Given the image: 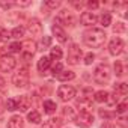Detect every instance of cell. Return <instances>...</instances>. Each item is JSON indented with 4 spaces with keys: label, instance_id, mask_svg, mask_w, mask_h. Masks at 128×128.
Wrapping results in <instances>:
<instances>
[{
    "label": "cell",
    "instance_id": "obj_1",
    "mask_svg": "<svg viewBox=\"0 0 128 128\" xmlns=\"http://www.w3.org/2000/svg\"><path fill=\"white\" fill-rule=\"evenodd\" d=\"M106 32L102 29H96V27H92L89 30H86L83 33V41L88 47H92V48H98L101 47L104 42H106Z\"/></svg>",
    "mask_w": 128,
    "mask_h": 128
},
{
    "label": "cell",
    "instance_id": "obj_2",
    "mask_svg": "<svg viewBox=\"0 0 128 128\" xmlns=\"http://www.w3.org/2000/svg\"><path fill=\"white\" fill-rule=\"evenodd\" d=\"M29 70L27 68H20L17 72H14L12 76V83L15 88H26L29 84Z\"/></svg>",
    "mask_w": 128,
    "mask_h": 128
},
{
    "label": "cell",
    "instance_id": "obj_3",
    "mask_svg": "<svg viewBox=\"0 0 128 128\" xmlns=\"http://www.w3.org/2000/svg\"><path fill=\"white\" fill-rule=\"evenodd\" d=\"M94 80L100 84H106L110 80V68L107 65H98L94 71Z\"/></svg>",
    "mask_w": 128,
    "mask_h": 128
},
{
    "label": "cell",
    "instance_id": "obj_4",
    "mask_svg": "<svg viewBox=\"0 0 128 128\" xmlns=\"http://www.w3.org/2000/svg\"><path fill=\"white\" fill-rule=\"evenodd\" d=\"M74 120H76V124H77L78 126H82V128H89V126H92V124H94V114H92L90 112H80L78 114H76Z\"/></svg>",
    "mask_w": 128,
    "mask_h": 128
},
{
    "label": "cell",
    "instance_id": "obj_5",
    "mask_svg": "<svg viewBox=\"0 0 128 128\" xmlns=\"http://www.w3.org/2000/svg\"><path fill=\"white\" fill-rule=\"evenodd\" d=\"M57 95H59V98L63 102H68V101H71L76 96V88H72L70 84H62L57 89Z\"/></svg>",
    "mask_w": 128,
    "mask_h": 128
},
{
    "label": "cell",
    "instance_id": "obj_6",
    "mask_svg": "<svg viewBox=\"0 0 128 128\" xmlns=\"http://www.w3.org/2000/svg\"><path fill=\"white\" fill-rule=\"evenodd\" d=\"M17 65L15 57H12L11 54H3L0 57V71L2 72H11Z\"/></svg>",
    "mask_w": 128,
    "mask_h": 128
},
{
    "label": "cell",
    "instance_id": "obj_7",
    "mask_svg": "<svg viewBox=\"0 0 128 128\" xmlns=\"http://www.w3.org/2000/svg\"><path fill=\"white\" fill-rule=\"evenodd\" d=\"M83 56V51L82 48L77 45V44H71L70 48H68V63H71V65H77V63L80 62Z\"/></svg>",
    "mask_w": 128,
    "mask_h": 128
},
{
    "label": "cell",
    "instance_id": "obj_8",
    "mask_svg": "<svg viewBox=\"0 0 128 128\" xmlns=\"http://www.w3.org/2000/svg\"><path fill=\"white\" fill-rule=\"evenodd\" d=\"M72 23H74V18H72V15L70 14V11L68 9H62L60 12H59V15L56 17V20H54V24L56 26H72Z\"/></svg>",
    "mask_w": 128,
    "mask_h": 128
},
{
    "label": "cell",
    "instance_id": "obj_9",
    "mask_svg": "<svg viewBox=\"0 0 128 128\" xmlns=\"http://www.w3.org/2000/svg\"><path fill=\"white\" fill-rule=\"evenodd\" d=\"M124 47H125V44H124L122 38H113L108 44V53L112 56H119L124 51Z\"/></svg>",
    "mask_w": 128,
    "mask_h": 128
},
{
    "label": "cell",
    "instance_id": "obj_10",
    "mask_svg": "<svg viewBox=\"0 0 128 128\" xmlns=\"http://www.w3.org/2000/svg\"><path fill=\"white\" fill-rule=\"evenodd\" d=\"M27 30H29L30 35H33V36H39V35L42 33V24H41V21L36 20V18H32V20L29 21V24H27Z\"/></svg>",
    "mask_w": 128,
    "mask_h": 128
},
{
    "label": "cell",
    "instance_id": "obj_11",
    "mask_svg": "<svg viewBox=\"0 0 128 128\" xmlns=\"http://www.w3.org/2000/svg\"><path fill=\"white\" fill-rule=\"evenodd\" d=\"M96 21H98V17L94 12H83L80 15V23L83 26H94L96 24Z\"/></svg>",
    "mask_w": 128,
    "mask_h": 128
},
{
    "label": "cell",
    "instance_id": "obj_12",
    "mask_svg": "<svg viewBox=\"0 0 128 128\" xmlns=\"http://www.w3.org/2000/svg\"><path fill=\"white\" fill-rule=\"evenodd\" d=\"M15 101H17V110H20V112H27L29 107H30V104H32V100L27 95H21Z\"/></svg>",
    "mask_w": 128,
    "mask_h": 128
},
{
    "label": "cell",
    "instance_id": "obj_13",
    "mask_svg": "<svg viewBox=\"0 0 128 128\" xmlns=\"http://www.w3.org/2000/svg\"><path fill=\"white\" fill-rule=\"evenodd\" d=\"M51 32H53V35L56 36V39L60 42V44H65L66 41H68V36H66V33H65V30H63L60 26H53L51 27Z\"/></svg>",
    "mask_w": 128,
    "mask_h": 128
},
{
    "label": "cell",
    "instance_id": "obj_14",
    "mask_svg": "<svg viewBox=\"0 0 128 128\" xmlns=\"http://www.w3.org/2000/svg\"><path fill=\"white\" fill-rule=\"evenodd\" d=\"M62 122L63 120L60 118H50V119L44 120V124H41V128H60Z\"/></svg>",
    "mask_w": 128,
    "mask_h": 128
},
{
    "label": "cell",
    "instance_id": "obj_15",
    "mask_svg": "<svg viewBox=\"0 0 128 128\" xmlns=\"http://www.w3.org/2000/svg\"><path fill=\"white\" fill-rule=\"evenodd\" d=\"M24 126V119L20 114H14L8 120V128H23Z\"/></svg>",
    "mask_w": 128,
    "mask_h": 128
},
{
    "label": "cell",
    "instance_id": "obj_16",
    "mask_svg": "<svg viewBox=\"0 0 128 128\" xmlns=\"http://www.w3.org/2000/svg\"><path fill=\"white\" fill-rule=\"evenodd\" d=\"M38 71L39 72H45L50 66H51V59L48 57V56H42L39 60H38Z\"/></svg>",
    "mask_w": 128,
    "mask_h": 128
},
{
    "label": "cell",
    "instance_id": "obj_17",
    "mask_svg": "<svg viewBox=\"0 0 128 128\" xmlns=\"http://www.w3.org/2000/svg\"><path fill=\"white\" fill-rule=\"evenodd\" d=\"M126 92H128L126 83H116V84L113 86V94H114L116 96H119V98H124V96L126 95Z\"/></svg>",
    "mask_w": 128,
    "mask_h": 128
},
{
    "label": "cell",
    "instance_id": "obj_18",
    "mask_svg": "<svg viewBox=\"0 0 128 128\" xmlns=\"http://www.w3.org/2000/svg\"><path fill=\"white\" fill-rule=\"evenodd\" d=\"M21 45H23V50H24L23 53H29V54H32V56H33L35 51L38 50V45H36L35 41H24Z\"/></svg>",
    "mask_w": 128,
    "mask_h": 128
},
{
    "label": "cell",
    "instance_id": "obj_19",
    "mask_svg": "<svg viewBox=\"0 0 128 128\" xmlns=\"http://www.w3.org/2000/svg\"><path fill=\"white\" fill-rule=\"evenodd\" d=\"M56 77H57V80H60V82H70V80H74V78H76V74H74L72 71H62V72H59Z\"/></svg>",
    "mask_w": 128,
    "mask_h": 128
},
{
    "label": "cell",
    "instance_id": "obj_20",
    "mask_svg": "<svg viewBox=\"0 0 128 128\" xmlns=\"http://www.w3.org/2000/svg\"><path fill=\"white\" fill-rule=\"evenodd\" d=\"M108 96H110V94H108L107 90H98V92L94 94V100H95L96 102H107Z\"/></svg>",
    "mask_w": 128,
    "mask_h": 128
},
{
    "label": "cell",
    "instance_id": "obj_21",
    "mask_svg": "<svg viewBox=\"0 0 128 128\" xmlns=\"http://www.w3.org/2000/svg\"><path fill=\"white\" fill-rule=\"evenodd\" d=\"M56 108H57L56 102H53V101H50V100L44 101V112H45L47 114H51V113H54V112H56Z\"/></svg>",
    "mask_w": 128,
    "mask_h": 128
},
{
    "label": "cell",
    "instance_id": "obj_22",
    "mask_svg": "<svg viewBox=\"0 0 128 128\" xmlns=\"http://www.w3.org/2000/svg\"><path fill=\"white\" fill-rule=\"evenodd\" d=\"M62 48L60 47H51L50 48V59H56V60H59L60 57H62Z\"/></svg>",
    "mask_w": 128,
    "mask_h": 128
},
{
    "label": "cell",
    "instance_id": "obj_23",
    "mask_svg": "<svg viewBox=\"0 0 128 128\" xmlns=\"http://www.w3.org/2000/svg\"><path fill=\"white\" fill-rule=\"evenodd\" d=\"M27 119L30 124H39L41 122V114L36 112V110H32L29 114H27Z\"/></svg>",
    "mask_w": 128,
    "mask_h": 128
},
{
    "label": "cell",
    "instance_id": "obj_24",
    "mask_svg": "<svg viewBox=\"0 0 128 128\" xmlns=\"http://www.w3.org/2000/svg\"><path fill=\"white\" fill-rule=\"evenodd\" d=\"M24 33H26V29H24L23 26H18V27H15V29L11 32L12 38H15V39H20L21 36H24Z\"/></svg>",
    "mask_w": 128,
    "mask_h": 128
},
{
    "label": "cell",
    "instance_id": "obj_25",
    "mask_svg": "<svg viewBox=\"0 0 128 128\" xmlns=\"http://www.w3.org/2000/svg\"><path fill=\"white\" fill-rule=\"evenodd\" d=\"M62 114L65 116V118H70V119H74V118H76L74 108L70 107V106H66V107H63V108H62Z\"/></svg>",
    "mask_w": 128,
    "mask_h": 128
},
{
    "label": "cell",
    "instance_id": "obj_26",
    "mask_svg": "<svg viewBox=\"0 0 128 128\" xmlns=\"http://www.w3.org/2000/svg\"><path fill=\"white\" fill-rule=\"evenodd\" d=\"M100 21H101V24H102L104 27H108V26L112 24V15H110L108 12H106V14H102V15H101Z\"/></svg>",
    "mask_w": 128,
    "mask_h": 128
},
{
    "label": "cell",
    "instance_id": "obj_27",
    "mask_svg": "<svg viewBox=\"0 0 128 128\" xmlns=\"http://www.w3.org/2000/svg\"><path fill=\"white\" fill-rule=\"evenodd\" d=\"M126 30V26H125V23H122V21H118L114 26H113V32L114 33H124Z\"/></svg>",
    "mask_w": 128,
    "mask_h": 128
},
{
    "label": "cell",
    "instance_id": "obj_28",
    "mask_svg": "<svg viewBox=\"0 0 128 128\" xmlns=\"http://www.w3.org/2000/svg\"><path fill=\"white\" fill-rule=\"evenodd\" d=\"M50 44H51V38L50 36H44L41 39V42H39V48L38 50H45V48L50 47Z\"/></svg>",
    "mask_w": 128,
    "mask_h": 128
},
{
    "label": "cell",
    "instance_id": "obj_29",
    "mask_svg": "<svg viewBox=\"0 0 128 128\" xmlns=\"http://www.w3.org/2000/svg\"><path fill=\"white\" fill-rule=\"evenodd\" d=\"M9 51H11V53H20V51H23L21 42H12V44L9 45Z\"/></svg>",
    "mask_w": 128,
    "mask_h": 128
},
{
    "label": "cell",
    "instance_id": "obj_30",
    "mask_svg": "<svg viewBox=\"0 0 128 128\" xmlns=\"http://www.w3.org/2000/svg\"><path fill=\"white\" fill-rule=\"evenodd\" d=\"M5 108H8L9 112H14V110H17V101L15 100H8L6 102H5Z\"/></svg>",
    "mask_w": 128,
    "mask_h": 128
},
{
    "label": "cell",
    "instance_id": "obj_31",
    "mask_svg": "<svg viewBox=\"0 0 128 128\" xmlns=\"http://www.w3.org/2000/svg\"><path fill=\"white\" fill-rule=\"evenodd\" d=\"M126 112V101H122V102H118L116 104V113L118 114H122Z\"/></svg>",
    "mask_w": 128,
    "mask_h": 128
},
{
    "label": "cell",
    "instance_id": "obj_32",
    "mask_svg": "<svg viewBox=\"0 0 128 128\" xmlns=\"http://www.w3.org/2000/svg\"><path fill=\"white\" fill-rule=\"evenodd\" d=\"M113 68H114V74H116L118 77H120V76L124 74V70H122V63H120L119 60H116V62H114Z\"/></svg>",
    "mask_w": 128,
    "mask_h": 128
},
{
    "label": "cell",
    "instance_id": "obj_33",
    "mask_svg": "<svg viewBox=\"0 0 128 128\" xmlns=\"http://www.w3.org/2000/svg\"><path fill=\"white\" fill-rule=\"evenodd\" d=\"M62 71H63V66H62V63H60V62H56L54 65L51 66V72H53L54 76H57V74L62 72Z\"/></svg>",
    "mask_w": 128,
    "mask_h": 128
},
{
    "label": "cell",
    "instance_id": "obj_34",
    "mask_svg": "<svg viewBox=\"0 0 128 128\" xmlns=\"http://www.w3.org/2000/svg\"><path fill=\"white\" fill-rule=\"evenodd\" d=\"M11 33L8 32V30H5V29H0V42H6L11 36H9Z\"/></svg>",
    "mask_w": 128,
    "mask_h": 128
},
{
    "label": "cell",
    "instance_id": "obj_35",
    "mask_svg": "<svg viewBox=\"0 0 128 128\" xmlns=\"http://www.w3.org/2000/svg\"><path fill=\"white\" fill-rule=\"evenodd\" d=\"M45 6L51 8V9H56V8L60 6V2H59V0H48V2H45Z\"/></svg>",
    "mask_w": 128,
    "mask_h": 128
},
{
    "label": "cell",
    "instance_id": "obj_36",
    "mask_svg": "<svg viewBox=\"0 0 128 128\" xmlns=\"http://www.w3.org/2000/svg\"><path fill=\"white\" fill-rule=\"evenodd\" d=\"M100 116L104 118V119H112L116 116V113H112V112H107V110H100Z\"/></svg>",
    "mask_w": 128,
    "mask_h": 128
},
{
    "label": "cell",
    "instance_id": "obj_37",
    "mask_svg": "<svg viewBox=\"0 0 128 128\" xmlns=\"http://www.w3.org/2000/svg\"><path fill=\"white\" fill-rule=\"evenodd\" d=\"M94 60H95V54L94 53H88L84 56V63H86V65H92Z\"/></svg>",
    "mask_w": 128,
    "mask_h": 128
},
{
    "label": "cell",
    "instance_id": "obj_38",
    "mask_svg": "<svg viewBox=\"0 0 128 128\" xmlns=\"http://www.w3.org/2000/svg\"><path fill=\"white\" fill-rule=\"evenodd\" d=\"M14 5H17V6H23V8H24V6H30L32 2H30V0H26V2H15Z\"/></svg>",
    "mask_w": 128,
    "mask_h": 128
},
{
    "label": "cell",
    "instance_id": "obj_39",
    "mask_svg": "<svg viewBox=\"0 0 128 128\" xmlns=\"http://www.w3.org/2000/svg\"><path fill=\"white\" fill-rule=\"evenodd\" d=\"M101 128H114V125H113L112 122L106 120V122H102V124H101Z\"/></svg>",
    "mask_w": 128,
    "mask_h": 128
},
{
    "label": "cell",
    "instance_id": "obj_40",
    "mask_svg": "<svg viewBox=\"0 0 128 128\" xmlns=\"http://www.w3.org/2000/svg\"><path fill=\"white\" fill-rule=\"evenodd\" d=\"M88 6H89L90 9H96V8L100 6V3H98V2H88Z\"/></svg>",
    "mask_w": 128,
    "mask_h": 128
},
{
    "label": "cell",
    "instance_id": "obj_41",
    "mask_svg": "<svg viewBox=\"0 0 128 128\" xmlns=\"http://www.w3.org/2000/svg\"><path fill=\"white\" fill-rule=\"evenodd\" d=\"M5 86H6V82H5V78H3L2 76H0V90H3Z\"/></svg>",
    "mask_w": 128,
    "mask_h": 128
},
{
    "label": "cell",
    "instance_id": "obj_42",
    "mask_svg": "<svg viewBox=\"0 0 128 128\" xmlns=\"http://www.w3.org/2000/svg\"><path fill=\"white\" fill-rule=\"evenodd\" d=\"M3 110H5V101H3L2 96H0V114L3 113Z\"/></svg>",
    "mask_w": 128,
    "mask_h": 128
},
{
    "label": "cell",
    "instance_id": "obj_43",
    "mask_svg": "<svg viewBox=\"0 0 128 128\" xmlns=\"http://www.w3.org/2000/svg\"><path fill=\"white\" fill-rule=\"evenodd\" d=\"M71 3H72L77 9H82V8H83V3H82V2H71Z\"/></svg>",
    "mask_w": 128,
    "mask_h": 128
},
{
    "label": "cell",
    "instance_id": "obj_44",
    "mask_svg": "<svg viewBox=\"0 0 128 128\" xmlns=\"http://www.w3.org/2000/svg\"><path fill=\"white\" fill-rule=\"evenodd\" d=\"M119 120H120V125H124V126H125V125H126V122H125V118H120V119H119Z\"/></svg>",
    "mask_w": 128,
    "mask_h": 128
}]
</instances>
